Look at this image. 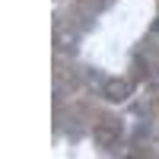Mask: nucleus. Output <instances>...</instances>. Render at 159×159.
<instances>
[{"mask_svg": "<svg viewBox=\"0 0 159 159\" xmlns=\"http://www.w3.org/2000/svg\"><path fill=\"white\" fill-rule=\"evenodd\" d=\"M102 92H105L111 102H124V99L130 96V83H127V80H108V83L102 86Z\"/></svg>", "mask_w": 159, "mask_h": 159, "instance_id": "obj_2", "label": "nucleus"}, {"mask_svg": "<svg viewBox=\"0 0 159 159\" xmlns=\"http://www.w3.org/2000/svg\"><path fill=\"white\" fill-rule=\"evenodd\" d=\"M118 137H121V124L111 121V118H108V121H102V124L96 127V143H99V147H111Z\"/></svg>", "mask_w": 159, "mask_h": 159, "instance_id": "obj_1", "label": "nucleus"}]
</instances>
